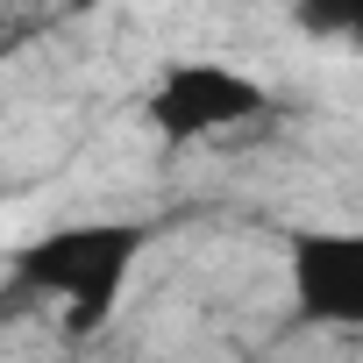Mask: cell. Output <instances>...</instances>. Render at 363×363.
I'll return each mask as SVG.
<instances>
[{
    "label": "cell",
    "mask_w": 363,
    "mask_h": 363,
    "mask_svg": "<svg viewBox=\"0 0 363 363\" xmlns=\"http://www.w3.org/2000/svg\"><path fill=\"white\" fill-rule=\"evenodd\" d=\"M292 15L306 36L328 43H363V0H292Z\"/></svg>",
    "instance_id": "277c9868"
},
{
    "label": "cell",
    "mask_w": 363,
    "mask_h": 363,
    "mask_svg": "<svg viewBox=\"0 0 363 363\" xmlns=\"http://www.w3.org/2000/svg\"><path fill=\"white\" fill-rule=\"evenodd\" d=\"M143 242H150L143 221H79V228H57V235H36L29 250H15V285L36 292L65 335H93L121 306V292L143 264Z\"/></svg>",
    "instance_id": "6da1fadb"
},
{
    "label": "cell",
    "mask_w": 363,
    "mask_h": 363,
    "mask_svg": "<svg viewBox=\"0 0 363 363\" xmlns=\"http://www.w3.org/2000/svg\"><path fill=\"white\" fill-rule=\"evenodd\" d=\"M150 128L186 150V143H221L242 135L257 121H271V86L250 79L242 65H214V57H186V65H164L150 100H143Z\"/></svg>",
    "instance_id": "7a4b0ae2"
},
{
    "label": "cell",
    "mask_w": 363,
    "mask_h": 363,
    "mask_svg": "<svg viewBox=\"0 0 363 363\" xmlns=\"http://www.w3.org/2000/svg\"><path fill=\"white\" fill-rule=\"evenodd\" d=\"M292 278V306L313 328H342L363 335V228H313L292 242L285 257Z\"/></svg>",
    "instance_id": "3957f363"
},
{
    "label": "cell",
    "mask_w": 363,
    "mask_h": 363,
    "mask_svg": "<svg viewBox=\"0 0 363 363\" xmlns=\"http://www.w3.org/2000/svg\"><path fill=\"white\" fill-rule=\"evenodd\" d=\"M65 8H100V0H65Z\"/></svg>",
    "instance_id": "5b68a950"
}]
</instances>
